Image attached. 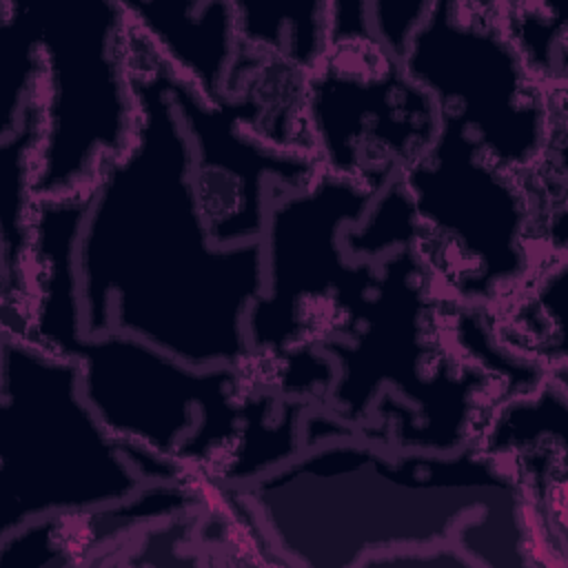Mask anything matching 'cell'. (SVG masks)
Masks as SVG:
<instances>
[{
  "instance_id": "obj_1",
  "label": "cell",
  "mask_w": 568,
  "mask_h": 568,
  "mask_svg": "<svg viewBox=\"0 0 568 568\" xmlns=\"http://www.w3.org/2000/svg\"><path fill=\"white\" fill-rule=\"evenodd\" d=\"M131 64L138 133L89 191L73 244L84 333H126L195 368H244L262 240H213L166 62L133 22Z\"/></svg>"
},
{
  "instance_id": "obj_2",
  "label": "cell",
  "mask_w": 568,
  "mask_h": 568,
  "mask_svg": "<svg viewBox=\"0 0 568 568\" xmlns=\"http://www.w3.org/2000/svg\"><path fill=\"white\" fill-rule=\"evenodd\" d=\"M229 490L286 566H384L444 546L470 566L537 564L513 475L479 444L390 455L344 430Z\"/></svg>"
},
{
  "instance_id": "obj_3",
  "label": "cell",
  "mask_w": 568,
  "mask_h": 568,
  "mask_svg": "<svg viewBox=\"0 0 568 568\" xmlns=\"http://www.w3.org/2000/svg\"><path fill=\"white\" fill-rule=\"evenodd\" d=\"M24 333L80 362L89 404L155 479H197L195 464L240 444L244 368H195L126 333H84L73 284L40 291Z\"/></svg>"
},
{
  "instance_id": "obj_4",
  "label": "cell",
  "mask_w": 568,
  "mask_h": 568,
  "mask_svg": "<svg viewBox=\"0 0 568 568\" xmlns=\"http://www.w3.org/2000/svg\"><path fill=\"white\" fill-rule=\"evenodd\" d=\"M0 353V539L33 521L124 504L162 481L102 424L75 357L4 328Z\"/></svg>"
},
{
  "instance_id": "obj_5",
  "label": "cell",
  "mask_w": 568,
  "mask_h": 568,
  "mask_svg": "<svg viewBox=\"0 0 568 568\" xmlns=\"http://www.w3.org/2000/svg\"><path fill=\"white\" fill-rule=\"evenodd\" d=\"M29 7L40 49L33 197H84L138 133L131 18L124 2L111 0Z\"/></svg>"
},
{
  "instance_id": "obj_6",
  "label": "cell",
  "mask_w": 568,
  "mask_h": 568,
  "mask_svg": "<svg viewBox=\"0 0 568 568\" xmlns=\"http://www.w3.org/2000/svg\"><path fill=\"white\" fill-rule=\"evenodd\" d=\"M519 178L446 120L397 178L410 213L408 246L457 300L490 304L530 280L532 206Z\"/></svg>"
},
{
  "instance_id": "obj_7",
  "label": "cell",
  "mask_w": 568,
  "mask_h": 568,
  "mask_svg": "<svg viewBox=\"0 0 568 568\" xmlns=\"http://www.w3.org/2000/svg\"><path fill=\"white\" fill-rule=\"evenodd\" d=\"M311 153L331 173L382 193L442 129L430 95L379 42L368 4H328V40L304 75Z\"/></svg>"
},
{
  "instance_id": "obj_8",
  "label": "cell",
  "mask_w": 568,
  "mask_h": 568,
  "mask_svg": "<svg viewBox=\"0 0 568 568\" xmlns=\"http://www.w3.org/2000/svg\"><path fill=\"white\" fill-rule=\"evenodd\" d=\"M399 60L430 95L439 120L464 129L490 162L517 175L537 164L552 89L521 60L499 4L430 2Z\"/></svg>"
},
{
  "instance_id": "obj_9",
  "label": "cell",
  "mask_w": 568,
  "mask_h": 568,
  "mask_svg": "<svg viewBox=\"0 0 568 568\" xmlns=\"http://www.w3.org/2000/svg\"><path fill=\"white\" fill-rule=\"evenodd\" d=\"M133 27L211 104L226 102L240 53L233 2H124Z\"/></svg>"
},
{
  "instance_id": "obj_10",
  "label": "cell",
  "mask_w": 568,
  "mask_h": 568,
  "mask_svg": "<svg viewBox=\"0 0 568 568\" xmlns=\"http://www.w3.org/2000/svg\"><path fill=\"white\" fill-rule=\"evenodd\" d=\"M40 89V49L31 7L2 2L0 9V135L13 131Z\"/></svg>"
},
{
  "instance_id": "obj_11",
  "label": "cell",
  "mask_w": 568,
  "mask_h": 568,
  "mask_svg": "<svg viewBox=\"0 0 568 568\" xmlns=\"http://www.w3.org/2000/svg\"><path fill=\"white\" fill-rule=\"evenodd\" d=\"M501 24L544 89L566 87V29L552 4H499Z\"/></svg>"
}]
</instances>
